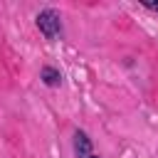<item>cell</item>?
<instances>
[{
	"label": "cell",
	"instance_id": "obj_2",
	"mask_svg": "<svg viewBox=\"0 0 158 158\" xmlns=\"http://www.w3.org/2000/svg\"><path fill=\"white\" fill-rule=\"evenodd\" d=\"M72 151H74V158H89L94 153V143L89 138V133L84 128H77L74 136H72Z\"/></svg>",
	"mask_w": 158,
	"mask_h": 158
},
{
	"label": "cell",
	"instance_id": "obj_3",
	"mask_svg": "<svg viewBox=\"0 0 158 158\" xmlns=\"http://www.w3.org/2000/svg\"><path fill=\"white\" fill-rule=\"evenodd\" d=\"M40 81L44 86H49V89H57V86H62V72L57 67H52V64H44L40 69Z\"/></svg>",
	"mask_w": 158,
	"mask_h": 158
},
{
	"label": "cell",
	"instance_id": "obj_4",
	"mask_svg": "<svg viewBox=\"0 0 158 158\" xmlns=\"http://www.w3.org/2000/svg\"><path fill=\"white\" fill-rule=\"evenodd\" d=\"M141 5H143V7H148V10H153V12H158V2H151V0H141Z\"/></svg>",
	"mask_w": 158,
	"mask_h": 158
},
{
	"label": "cell",
	"instance_id": "obj_1",
	"mask_svg": "<svg viewBox=\"0 0 158 158\" xmlns=\"http://www.w3.org/2000/svg\"><path fill=\"white\" fill-rule=\"evenodd\" d=\"M35 27L40 30V35H42L44 40H49V42L59 40L62 32H64L59 10H54V7H42V10L35 15Z\"/></svg>",
	"mask_w": 158,
	"mask_h": 158
},
{
	"label": "cell",
	"instance_id": "obj_5",
	"mask_svg": "<svg viewBox=\"0 0 158 158\" xmlns=\"http://www.w3.org/2000/svg\"><path fill=\"white\" fill-rule=\"evenodd\" d=\"M89 158H101V156H96V153H91V156H89Z\"/></svg>",
	"mask_w": 158,
	"mask_h": 158
}]
</instances>
